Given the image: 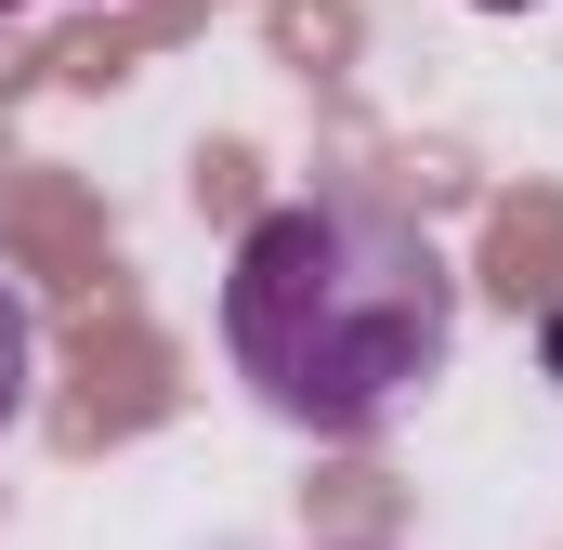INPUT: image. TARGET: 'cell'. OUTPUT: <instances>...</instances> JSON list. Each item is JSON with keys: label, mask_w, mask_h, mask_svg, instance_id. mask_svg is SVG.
Listing matches in <instances>:
<instances>
[{"label": "cell", "mask_w": 563, "mask_h": 550, "mask_svg": "<svg viewBox=\"0 0 563 550\" xmlns=\"http://www.w3.org/2000/svg\"><path fill=\"white\" fill-rule=\"evenodd\" d=\"M459 341V275L407 210L288 197L223 263V354L288 432H380L420 407Z\"/></svg>", "instance_id": "cell-1"}, {"label": "cell", "mask_w": 563, "mask_h": 550, "mask_svg": "<svg viewBox=\"0 0 563 550\" xmlns=\"http://www.w3.org/2000/svg\"><path fill=\"white\" fill-rule=\"evenodd\" d=\"M26 381H40V328H26V301L0 288V432H13V407H26Z\"/></svg>", "instance_id": "cell-2"}, {"label": "cell", "mask_w": 563, "mask_h": 550, "mask_svg": "<svg viewBox=\"0 0 563 550\" xmlns=\"http://www.w3.org/2000/svg\"><path fill=\"white\" fill-rule=\"evenodd\" d=\"M538 367H551V381H563V301H551V315H538Z\"/></svg>", "instance_id": "cell-3"}]
</instances>
